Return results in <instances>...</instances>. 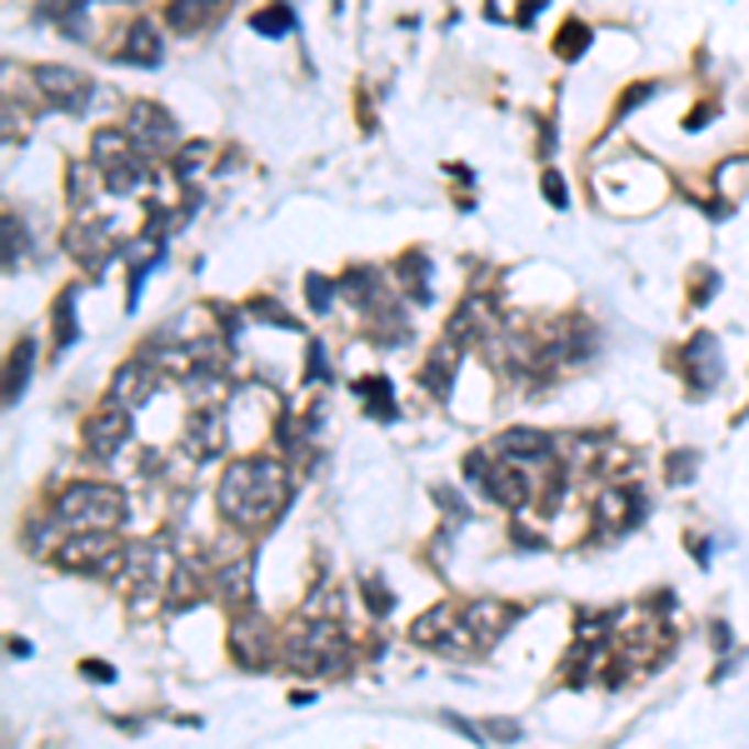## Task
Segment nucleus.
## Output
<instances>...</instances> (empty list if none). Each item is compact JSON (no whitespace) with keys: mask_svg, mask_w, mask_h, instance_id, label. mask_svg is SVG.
Returning a JSON list of instances; mask_svg holds the SVG:
<instances>
[{"mask_svg":"<svg viewBox=\"0 0 749 749\" xmlns=\"http://www.w3.org/2000/svg\"><path fill=\"white\" fill-rule=\"evenodd\" d=\"M216 505L235 530H265L290 505V470L271 455L235 460V465H225V475L216 485Z\"/></svg>","mask_w":749,"mask_h":749,"instance_id":"nucleus-1","label":"nucleus"},{"mask_svg":"<svg viewBox=\"0 0 749 749\" xmlns=\"http://www.w3.org/2000/svg\"><path fill=\"white\" fill-rule=\"evenodd\" d=\"M51 520L55 530H70V535H115L125 525V495L115 485L76 480V485L60 489Z\"/></svg>","mask_w":749,"mask_h":749,"instance_id":"nucleus-2","label":"nucleus"},{"mask_svg":"<svg viewBox=\"0 0 749 749\" xmlns=\"http://www.w3.org/2000/svg\"><path fill=\"white\" fill-rule=\"evenodd\" d=\"M55 565L76 570V575H96V580H120L125 570H131V550L115 544L110 535H76V540L60 544Z\"/></svg>","mask_w":749,"mask_h":749,"instance_id":"nucleus-3","label":"nucleus"},{"mask_svg":"<svg viewBox=\"0 0 749 749\" xmlns=\"http://www.w3.org/2000/svg\"><path fill=\"white\" fill-rule=\"evenodd\" d=\"M520 615L515 605H495V599H475V605L460 609V625H455V640L450 650H485L489 640L510 630V619Z\"/></svg>","mask_w":749,"mask_h":749,"instance_id":"nucleus-4","label":"nucleus"},{"mask_svg":"<svg viewBox=\"0 0 749 749\" xmlns=\"http://www.w3.org/2000/svg\"><path fill=\"white\" fill-rule=\"evenodd\" d=\"M295 670H316V674L345 670V645H340V630L330 619L300 625V635H295Z\"/></svg>","mask_w":749,"mask_h":749,"instance_id":"nucleus-5","label":"nucleus"},{"mask_svg":"<svg viewBox=\"0 0 749 749\" xmlns=\"http://www.w3.org/2000/svg\"><path fill=\"white\" fill-rule=\"evenodd\" d=\"M520 470H525V465H515V460H505V465H489L485 455H470V460H465V475L475 480V485L485 489L489 499L510 505V510H525V499H530V480H525Z\"/></svg>","mask_w":749,"mask_h":749,"instance_id":"nucleus-6","label":"nucleus"},{"mask_svg":"<svg viewBox=\"0 0 749 749\" xmlns=\"http://www.w3.org/2000/svg\"><path fill=\"white\" fill-rule=\"evenodd\" d=\"M125 131L135 135V145H141L145 155H165L180 141V120L165 106H155V100H135L131 115H125Z\"/></svg>","mask_w":749,"mask_h":749,"instance_id":"nucleus-7","label":"nucleus"},{"mask_svg":"<svg viewBox=\"0 0 749 749\" xmlns=\"http://www.w3.org/2000/svg\"><path fill=\"white\" fill-rule=\"evenodd\" d=\"M125 440H131V405L106 400L86 420V450L96 460H110V455H120V445H125Z\"/></svg>","mask_w":749,"mask_h":749,"instance_id":"nucleus-8","label":"nucleus"},{"mask_svg":"<svg viewBox=\"0 0 749 749\" xmlns=\"http://www.w3.org/2000/svg\"><path fill=\"white\" fill-rule=\"evenodd\" d=\"M35 90H41L55 110H70V115H80V110L90 106V80L76 76L70 66H35Z\"/></svg>","mask_w":749,"mask_h":749,"instance_id":"nucleus-9","label":"nucleus"},{"mask_svg":"<svg viewBox=\"0 0 749 749\" xmlns=\"http://www.w3.org/2000/svg\"><path fill=\"white\" fill-rule=\"evenodd\" d=\"M684 360H690V381H695V390H700V395H709L719 381H725V355H719V340H715V335H705V330H700V335L690 340Z\"/></svg>","mask_w":749,"mask_h":749,"instance_id":"nucleus-10","label":"nucleus"},{"mask_svg":"<svg viewBox=\"0 0 749 749\" xmlns=\"http://www.w3.org/2000/svg\"><path fill=\"white\" fill-rule=\"evenodd\" d=\"M66 250L76 255L86 271H100V265L115 255V235H110V220H100V225H80L66 235Z\"/></svg>","mask_w":749,"mask_h":749,"instance_id":"nucleus-11","label":"nucleus"},{"mask_svg":"<svg viewBox=\"0 0 749 749\" xmlns=\"http://www.w3.org/2000/svg\"><path fill=\"white\" fill-rule=\"evenodd\" d=\"M125 66H141V70H161L165 66V41L151 21H135L125 25V51H120Z\"/></svg>","mask_w":749,"mask_h":749,"instance_id":"nucleus-12","label":"nucleus"},{"mask_svg":"<svg viewBox=\"0 0 749 749\" xmlns=\"http://www.w3.org/2000/svg\"><path fill=\"white\" fill-rule=\"evenodd\" d=\"M155 395V360H131V365L115 370V385H110V400L120 405H145Z\"/></svg>","mask_w":749,"mask_h":749,"instance_id":"nucleus-13","label":"nucleus"},{"mask_svg":"<svg viewBox=\"0 0 749 749\" xmlns=\"http://www.w3.org/2000/svg\"><path fill=\"white\" fill-rule=\"evenodd\" d=\"M495 455L499 460H515V465H540V460H550V434H540V430H505L495 440Z\"/></svg>","mask_w":749,"mask_h":749,"instance_id":"nucleus-14","label":"nucleus"},{"mask_svg":"<svg viewBox=\"0 0 749 749\" xmlns=\"http://www.w3.org/2000/svg\"><path fill=\"white\" fill-rule=\"evenodd\" d=\"M455 625H460V609H455V605H434L430 615L415 619L410 640H415V645H434V650H450V640H455Z\"/></svg>","mask_w":749,"mask_h":749,"instance_id":"nucleus-15","label":"nucleus"},{"mask_svg":"<svg viewBox=\"0 0 749 749\" xmlns=\"http://www.w3.org/2000/svg\"><path fill=\"white\" fill-rule=\"evenodd\" d=\"M131 155H145L141 145H135L131 131H96V141H90V161L100 165V175L115 170V165H125Z\"/></svg>","mask_w":749,"mask_h":749,"instance_id":"nucleus-16","label":"nucleus"},{"mask_svg":"<svg viewBox=\"0 0 749 749\" xmlns=\"http://www.w3.org/2000/svg\"><path fill=\"white\" fill-rule=\"evenodd\" d=\"M645 515V499L635 495V489H609L605 499H599V520H605V530H630V525H640Z\"/></svg>","mask_w":749,"mask_h":749,"instance_id":"nucleus-17","label":"nucleus"},{"mask_svg":"<svg viewBox=\"0 0 749 749\" xmlns=\"http://www.w3.org/2000/svg\"><path fill=\"white\" fill-rule=\"evenodd\" d=\"M185 450L196 460H216L225 450V430H220V415H196V425L185 430Z\"/></svg>","mask_w":749,"mask_h":749,"instance_id":"nucleus-18","label":"nucleus"},{"mask_svg":"<svg viewBox=\"0 0 749 749\" xmlns=\"http://www.w3.org/2000/svg\"><path fill=\"white\" fill-rule=\"evenodd\" d=\"M340 295H350L360 310H385V285L375 271H350L345 280H340Z\"/></svg>","mask_w":749,"mask_h":749,"instance_id":"nucleus-19","label":"nucleus"},{"mask_svg":"<svg viewBox=\"0 0 749 749\" xmlns=\"http://www.w3.org/2000/svg\"><path fill=\"white\" fill-rule=\"evenodd\" d=\"M100 180H106L110 196H135V190L151 185V165H145V155H131V161L115 165V170H106Z\"/></svg>","mask_w":749,"mask_h":749,"instance_id":"nucleus-20","label":"nucleus"},{"mask_svg":"<svg viewBox=\"0 0 749 749\" xmlns=\"http://www.w3.org/2000/svg\"><path fill=\"white\" fill-rule=\"evenodd\" d=\"M216 11H225V0H170V25L175 31H200Z\"/></svg>","mask_w":749,"mask_h":749,"instance_id":"nucleus-21","label":"nucleus"},{"mask_svg":"<svg viewBox=\"0 0 749 749\" xmlns=\"http://www.w3.org/2000/svg\"><path fill=\"white\" fill-rule=\"evenodd\" d=\"M31 365H35V345H31V340H21V345L11 350V370H5V405H15V400L25 395Z\"/></svg>","mask_w":749,"mask_h":749,"instance_id":"nucleus-22","label":"nucleus"},{"mask_svg":"<svg viewBox=\"0 0 749 749\" xmlns=\"http://www.w3.org/2000/svg\"><path fill=\"white\" fill-rule=\"evenodd\" d=\"M216 585H220V595L230 599V605H240V599L250 595V554H240L235 565H225L216 575Z\"/></svg>","mask_w":749,"mask_h":749,"instance_id":"nucleus-23","label":"nucleus"},{"mask_svg":"<svg viewBox=\"0 0 749 749\" xmlns=\"http://www.w3.org/2000/svg\"><path fill=\"white\" fill-rule=\"evenodd\" d=\"M25 250H31V240H25V225H21L15 216H5V275L21 271Z\"/></svg>","mask_w":749,"mask_h":749,"instance_id":"nucleus-24","label":"nucleus"},{"mask_svg":"<svg viewBox=\"0 0 749 749\" xmlns=\"http://www.w3.org/2000/svg\"><path fill=\"white\" fill-rule=\"evenodd\" d=\"M585 45H590V25L565 21V31H560V41H554V55H565V60H575V55H585Z\"/></svg>","mask_w":749,"mask_h":749,"instance_id":"nucleus-25","label":"nucleus"},{"mask_svg":"<svg viewBox=\"0 0 749 749\" xmlns=\"http://www.w3.org/2000/svg\"><path fill=\"white\" fill-rule=\"evenodd\" d=\"M206 161H210V145L206 141L180 145V151H175V175H180V180H190V175H196Z\"/></svg>","mask_w":749,"mask_h":749,"instance_id":"nucleus-26","label":"nucleus"},{"mask_svg":"<svg viewBox=\"0 0 749 749\" xmlns=\"http://www.w3.org/2000/svg\"><path fill=\"white\" fill-rule=\"evenodd\" d=\"M250 25H255V35H271V41H275V35H285L295 25V15L285 11V5H271V11H255V21H250Z\"/></svg>","mask_w":749,"mask_h":749,"instance_id":"nucleus-27","label":"nucleus"},{"mask_svg":"<svg viewBox=\"0 0 749 749\" xmlns=\"http://www.w3.org/2000/svg\"><path fill=\"white\" fill-rule=\"evenodd\" d=\"M55 340H60V350L76 345V290L60 300V310H55Z\"/></svg>","mask_w":749,"mask_h":749,"instance_id":"nucleus-28","label":"nucleus"},{"mask_svg":"<svg viewBox=\"0 0 749 749\" xmlns=\"http://www.w3.org/2000/svg\"><path fill=\"white\" fill-rule=\"evenodd\" d=\"M305 290H310V310H316V316H330V300L340 295V280L330 285L326 275H310V280H305Z\"/></svg>","mask_w":749,"mask_h":749,"instance_id":"nucleus-29","label":"nucleus"},{"mask_svg":"<svg viewBox=\"0 0 749 749\" xmlns=\"http://www.w3.org/2000/svg\"><path fill=\"white\" fill-rule=\"evenodd\" d=\"M695 465H700L695 450H674L670 455V485H690V480H695Z\"/></svg>","mask_w":749,"mask_h":749,"instance_id":"nucleus-30","label":"nucleus"},{"mask_svg":"<svg viewBox=\"0 0 749 749\" xmlns=\"http://www.w3.org/2000/svg\"><path fill=\"white\" fill-rule=\"evenodd\" d=\"M425 385H430L434 395H450V355H434L430 365H425Z\"/></svg>","mask_w":749,"mask_h":749,"instance_id":"nucleus-31","label":"nucleus"},{"mask_svg":"<svg viewBox=\"0 0 749 749\" xmlns=\"http://www.w3.org/2000/svg\"><path fill=\"white\" fill-rule=\"evenodd\" d=\"M90 170H96V161H90V165H70V200H76V206H86V200H90Z\"/></svg>","mask_w":749,"mask_h":749,"instance_id":"nucleus-32","label":"nucleus"},{"mask_svg":"<svg viewBox=\"0 0 749 749\" xmlns=\"http://www.w3.org/2000/svg\"><path fill=\"white\" fill-rule=\"evenodd\" d=\"M250 316H255V320H271V326H285V330H290L295 326V320L290 316H280V310H275V300H255V310H250Z\"/></svg>","mask_w":749,"mask_h":749,"instance_id":"nucleus-33","label":"nucleus"},{"mask_svg":"<svg viewBox=\"0 0 749 749\" xmlns=\"http://www.w3.org/2000/svg\"><path fill=\"white\" fill-rule=\"evenodd\" d=\"M365 599H370V609H375V615H385V609H390V605H395V595H390V590H381V585H375V580H370Z\"/></svg>","mask_w":749,"mask_h":749,"instance_id":"nucleus-34","label":"nucleus"},{"mask_svg":"<svg viewBox=\"0 0 749 749\" xmlns=\"http://www.w3.org/2000/svg\"><path fill=\"white\" fill-rule=\"evenodd\" d=\"M544 196H550V206H560V210L570 206V196H565V180H560V175H544Z\"/></svg>","mask_w":749,"mask_h":749,"instance_id":"nucleus-35","label":"nucleus"},{"mask_svg":"<svg viewBox=\"0 0 749 749\" xmlns=\"http://www.w3.org/2000/svg\"><path fill=\"white\" fill-rule=\"evenodd\" d=\"M485 735L489 739H520V725H515V719H489Z\"/></svg>","mask_w":749,"mask_h":749,"instance_id":"nucleus-36","label":"nucleus"},{"mask_svg":"<svg viewBox=\"0 0 749 749\" xmlns=\"http://www.w3.org/2000/svg\"><path fill=\"white\" fill-rule=\"evenodd\" d=\"M86 674H90V680H100V684L115 680V670H110V664H100V660H86Z\"/></svg>","mask_w":749,"mask_h":749,"instance_id":"nucleus-37","label":"nucleus"},{"mask_svg":"<svg viewBox=\"0 0 749 749\" xmlns=\"http://www.w3.org/2000/svg\"><path fill=\"white\" fill-rule=\"evenodd\" d=\"M310 375H316V381H326V350H320V345H310Z\"/></svg>","mask_w":749,"mask_h":749,"instance_id":"nucleus-38","label":"nucleus"},{"mask_svg":"<svg viewBox=\"0 0 749 749\" xmlns=\"http://www.w3.org/2000/svg\"><path fill=\"white\" fill-rule=\"evenodd\" d=\"M645 96H654V86H635V90H630V96H625V106H619V110H635V106H640V100H645Z\"/></svg>","mask_w":749,"mask_h":749,"instance_id":"nucleus-39","label":"nucleus"},{"mask_svg":"<svg viewBox=\"0 0 749 749\" xmlns=\"http://www.w3.org/2000/svg\"><path fill=\"white\" fill-rule=\"evenodd\" d=\"M535 11H544V0H525V5H520V21H530Z\"/></svg>","mask_w":749,"mask_h":749,"instance_id":"nucleus-40","label":"nucleus"},{"mask_svg":"<svg viewBox=\"0 0 749 749\" xmlns=\"http://www.w3.org/2000/svg\"><path fill=\"white\" fill-rule=\"evenodd\" d=\"M120 5H125V0H120Z\"/></svg>","mask_w":749,"mask_h":749,"instance_id":"nucleus-41","label":"nucleus"}]
</instances>
